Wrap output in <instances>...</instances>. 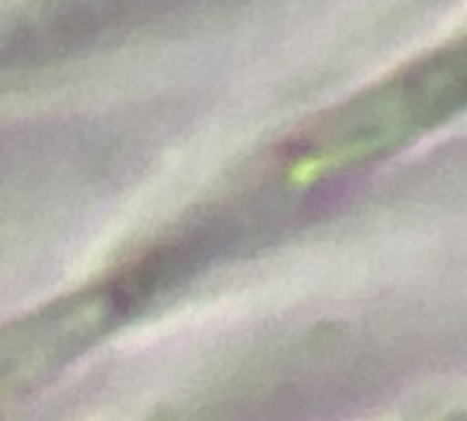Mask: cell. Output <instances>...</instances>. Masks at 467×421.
<instances>
[{
    "label": "cell",
    "mask_w": 467,
    "mask_h": 421,
    "mask_svg": "<svg viewBox=\"0 0 467 421\" xmlns=\"http://www.w3.org/2000/svg\"><path fill=\"white\" fill-rule=\"evenodd\" d=\"M462 99L465 52L462 47L438 49L358 93L293 140L282 159L285 173L290 181H315L375 162L451 118Z\"/></svg>",
    "instance_id": "6da1fadb"
},
{
    "label": "cell",
    "mask_w": 467,
    "mask_h": 421,
    "mask_svg": "<svg viewBox=\"0 0 467 421\" xmlns=\"http://www.w3.org/2000/svg\"><path fill=\"white\" fill-rule=\"evenodd\" d=\"M142 307L126 279L88 288L36 310L0 332V397H14L52 378L82 351Z\"/></svg>",
    "instance_id": "7a4b0ae2"
}]
</instances>
